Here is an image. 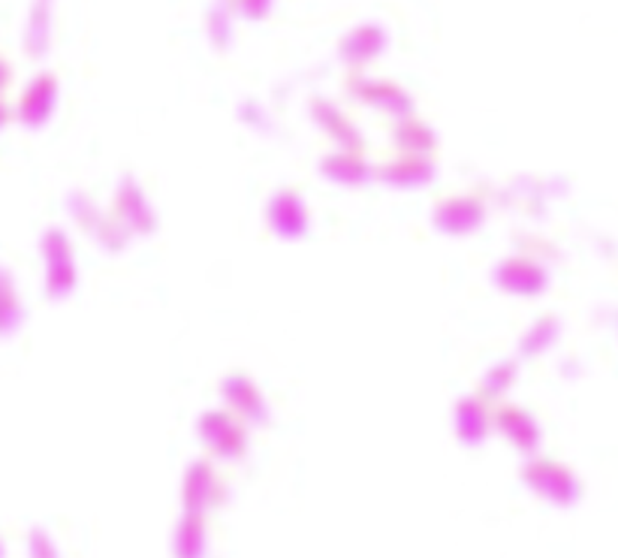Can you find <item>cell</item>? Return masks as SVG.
I'll return each mask as SVG.
<instances>
[{"label":"cell","mask_w":618,"mask_h":558,"mask_svg":"<svg viewBox=\"0 0 618 558\" xmlns=\"http://www.w3.org/2000/svg\"><path fill=\"white\" fill-rule=\"evenodd\" d=\"M383 42H387L383 28H378V24H362V28H357V31L347 37L341 52H345V58H350V61L362 63L368 61V58H375V54L383 49Z\"/></svg>","instance_id":"1"},{"label":"cell","mask_w":618,"mask_h":558,"mask_svg":"<svg viewBox=\"0 0 618 558\" xmlns=\"http://www.w3.org/2000/svg\"><path fill=\"white\" fill-rule=\"evenodd\" d=\"M211 37L223 42L230 37V10L227 7H215L211 10Z\"/></svg>","instance_id":"2"},{"label":"cell","mask_w":618,"mask_h":558,"mask_svg":"<svg viewBox=\"0 0 618 558\" xmlns=\"http://www.w3.org/2000/svg\"><path fill=\"white\" fill-rule=\"evenodd\" d=\"M239 3V10L245 19H266L269 10H272L275 0H236Z\"/></svg>","instance_id":"3"}]
</instances>
